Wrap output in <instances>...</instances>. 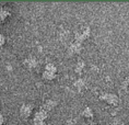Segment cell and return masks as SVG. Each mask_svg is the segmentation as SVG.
I'll list each match as a JSON object with an SVG mask.
<instances>
[{"label": "cell", "mask_w": 129, "mask_h": 125, "mask_svg": "<svg viewBox=\"0 0 129 125\" xmlns=\"http://www.w3.org/2000/svg\"><path fill=\"white\" fill-rule=\"evenodd\" d=\"M100 99L105 102H107L108 104H113V105H116L119 101V98L117 94L115 93H108V92H105V93H102L100 95Z\"/></svg>", "instance_id": "cell-1"}, {"label": "cell", "mask_w": 129, "mask_h": 125, "mask_svg": "<svg viewBox=\"0 0 129 125\" xmlns=\"http://www.w3.org/2000/svg\"><path fill=\"white\" fill-rule=\"evenodd\" d=\"M33 113V105L30 103H24L21 105L20 108V115L22 117L26 118L28 116H31V114Z\"/></svg>", "instance_id": "cell-2"}, {"label": "cell", "mask_w": 129, "mask_h": 125, "mask_svg": "<svg viewBox=\"0 0 129 125\" xmlns=\"http://www.w3.org/2000/svg\"><path fill=\"white\" fill-rule=\"evenodd\" d=\"M82 51V44L77 43V42L72 41L68 46V53L70 55H75V54H79Z\"/></svg>", "instance_id": "cell-3"}, {"label": "cell", "mask_w": 129, "mask_h": 125, "mask_svg": "<svg viewBox=\"0 0 129 125\" xmlns=\"http://www.w3.org/2000/svg\"><path fill=\"white\" fill-rule=\"evenodd\" d=\"M47 117H48V112L43 110V109H41V108H40V110H37L34 113V121H42V122H44Z\"/></svg>", "instance_id": "cell-4"}, {"label": "cell", "mask_w": 129, "mask_h": 125, "mask_svg": "<svg viewBox=\"0 0 129 125\" xmlns=\"http://www.w3.org/2000/svg\"><path fill=\"white\" fill-rule=\"evenodd\" d=\"M23 64H24V66L27 67V68H35V67L37 66L38 62L35 57L30 56V57H26V58L23 60Z\"/></svg>", "instance_id": "cell-5"}, {"label": "cell", "mask_w": 129, "mask_h": 125, "mask_svg": "<svg viewBox=\"0 0 129 125\" xmlns=\"http://www.w3.org/2000/svg\"><path fill=\"white\" fill-rule=\"evenodd\" d=\"M57 105V102L55 101V100H50V99H48V100H46L43 103V105H41V109H43V110L45 111H50V110H53V109L55 108Z\"/></svg>", "instance_id": "cell-6"}, {"label": "cell", "mask_w": 129, "mask_h": 125, "mask_svg": "<svg viewBox=\"0 0 129 125\" xmlns=\"http://www.w3.org/2000/svg\"><path fill=\"white\" fill-rule=\"evenodd\" d=\"M84 67H85V63L83 62L82 59H79L78 62H77V65H76V72L78 73V75H81L82 73V70L84 69Z\"/></svg>", "instance_id": "cell-7"}, {"label": "cell", "mask_w": 129, "mask_h": 125, "mask_svg": "<svg viewBox=\"0 0 129 125\" xmlns=\"http://www.w3.org/2000/svg\"><path fill=\"white\" fill-rule=\"evenodd\" d=\"M8 15H9L8 9L7 8H4V7H1V6H0V23H1V22H4L6 19L8 18Z\"/></svg>", "instance_id": "cell-8"}, {"label": "cell", "mask_w": 129, "mask_h": 125, "mask_svg": "<svg viewBox=\"0 0 129 125\" xmlns=\"http://www.w3.org/2000/svg\"><path fill=\"white\" fill-rule=\"evenodd\" d=\"M73 85H75V87L78 89V90H81L82 88L85 87V79H84V78H79V79H77Z\"/></svg>", "instance_id": "cell-9"}, {"label": "cell", "mask_w": 129, "mask_h": 125, "mask_svg": "<svg viewBox=\"0 0 129 125\" xmlns=\"http://www.w3.org/2000/svg\"><path fill=\"white\" fill-rule=\"evenodd\" d=\"M43 78L44 79H46V80H53L56 78V73L55 72H51V71H47V70H45L44 69V71H43Z\"/></svg>", "instance_id": "cell-10"}, {"label": "cell", "mask_w": 129, "mask_h": 125, "mask_svg": "<svg viewBox=\"0 0 129 125\" xmlns=\"http://www.w3.org/2000/svg\"><path fill=\"white\" fill-rule=\"evenodd\" d=\"M83 115H84L85 117H88V118H93V116H94V114H93L91 108H89V107L84 109V111H83Z\"/></svg>", "instance_id": "cell-11"}, {"label": "cell", "mask_w": 129, "mask_h": 125, "mask_svg": "<svg viewBox=\"0 0 129 125\" xmlns=\"http://www.w3.org/2000/svg\"><path fill=\"white\" fill-rule=\"evenodd\" d=\"M45 70H47V71H51V72H55V73H56L57 68H56V66H55L54 64H47V65L45 66Z\"/></svg>", "instance_id": "cell-12"}, {"label": "cell", "mask_w": 129, "mask_h": 125, "mask_svg": "<svg viewBox=\"0 0 129 125\" xmlns=\"http://www.w3.org/2000/svg\"><path fill=\"white\" fill-rule=\"evenodd\" d=\"M5 42H6V37H5V35L0 34V47H1L2 45H4V44H5Z\"/></svg>", "instance_id": "cell-13"}, {"label": "cell", "mask_w": 129, "mask_h": 125, "mask_svg": "<svg viewBox=\"0 0 129 125\" xmlns=\"http://www.w3.org/2000/svg\"><path fill=\"white\" fill-rule=\"evenodd\" d=\"M33 125H45V122H42V121H33Z\"/></svg>", "instance_id": "cell-14"}, {"label": "cell", "mask_w": 129, "mask_h": 125, "mask_svg": "<svg viewBox=\"0 0 129 125\" xmlns=\"http://www.w3.org/2000/svg\"><path fill=\"white\" fill-rule=\"evenodd\" d=\"M4 122H5V120H4V116H2V115H0V125H2V124H4Z\"/></svg>", "instance_id": "cell-15"}, {"label": "cell", "mask_w": 129, "mask_h": 125, "mask_svg": "<svg viewBox=\"0 0 129 125\" xmlns=\"http://www.w3.org/2000/svg\"><path fill=\"white\" fill-rule=\"evenodd\" d=\"M90 125H96V124H94V123H91V124H90Z\"/></svg>", "instance_id": "cell-16"}, {"label": "cell", "mask_w": 129, "mask_h": 125, "mask_svg": "<svg viewBox=\"0 0 129 125\" xmlns=\"http://www.w3.org/2000/svg\"><path fill=\"white\" fill-rule=\"evenodd\" d=\"M128 93H129V91H128Z\"/></svg>", "instance_id": "cell-17"}]
</instances>
